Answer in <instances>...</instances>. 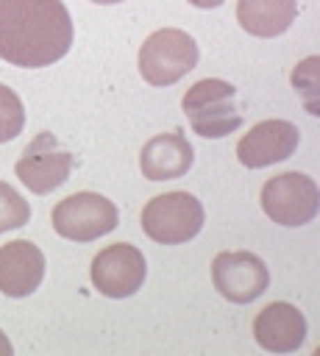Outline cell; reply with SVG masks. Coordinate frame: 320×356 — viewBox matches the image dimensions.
Listing matches in <instances>:
<instances>
[{"label":"cell","mask_w":320,"mask_h":356,"mask_svg":"<svg viewBox=\"0 0 320 356\" xmlns=\"http://www.w3.org/2000/svg\"><path fill=\"white\" fill-rule=\"evenodd\" d=\"M298 17V0H239L237 22L262 39L281 36Z\"/></svg>","instance_id":"obj_14"},{"label":"cell","mask_w":320,"mask_h":356,"mask_svg":"<svg viewBox=\"0 0 320 356\" xmlns=\"http://www.w3.org/2000/svg\"><path fill=\"white\" fill-rule=\"evenodd\" d=\"M92 3H100V6H114V3H122V0H92Z\"/></svg>","instance_id":"obj_20"},{"label":"cell","mask_w":320,"mask_h":356,"mask_svg":"<svg viewBox=\"0 0 320 356\" xmlns=\"http://www.w3.org/2000/svg\"><path fill=\"white\" fill-rule=\"evenodd\" d=\"M45 278V256L31 239H14L0 248V292L28 298Z\"/></svg>","instance_id":"obj_12"},{"label":"cell","mask_w":320,"mask_h":356,"mask_svg":"<svg viewBox=\"0 0 320 356\" xmlns=\"http://www.w3.org/2000/svg\"><path fill=\"white\" fill-rule=\"evenodd\" d=\"M198 64V44L181 28L153 31L139 47V72L150 86H170Z\"/></svg>","instance_id":"obj_3"},{"label":"cell","mask_w":320,"mask_h":356,"mask_svg":"<svg viewBox=\"0 0 320 356\" xmlns=\"http://www.w3.org/2000/svg\"><path fill=\"white\" fill-rule=\"evenodd\" d=\"M25 125V108L14 89L0 83V145L11 142Z\"/></svg>","instance_id":"obj_16"},{"label":"cell","mask_w":320,"mask_h":356,"mask_svg":"<svg viewBox=\"0 0 320 356\" xmlns=\"http://www.w3.org/2000/svg\"><path fill=\"white\" fill-rule=\"evenodd\" d=\"M203 206L189 192H167L147 200L142 209V231L159 245L189 242L203 228Z\"/></svg>","instance_id":"obj_4"},{"label":"cell","mask_w":320,"mask_h":356,"mask_svg":"<svg viewBox=\"0 0 320 356\" xmlns=\"http://www.w3.org/2000/svg\"><path fill=\"white\" fill-rule=\"evenodd\" d=\"M292 86H295L298 92H303L309 111H312V114H320L317 106H314V100H312V95H317V89H320V58H317V56H309V58H303V61L295 67V72H292Z\"/></svg>","instance_id":"obj_17"},{"label":"cell","mask_w":320,"mask_h":356,"mask_svg":"<svg viewBox=\"0 0 320 356\" xmlns=\"http://www.w3.org/2000/svg\"><path fill=\"white\" fill-rule=\"evenodd\" d=\"M181 108L189 117L192 131L206 139L228 136L242 125V114L237 108V89L220 78H203L192 83L181 97Z\"/></svg>","instance_id":"obj_2"},{"label":"cell","mask_w":320,"mask_h":356,"mask_svg":"<svg viewBox=\"0 0 320 356\" xmlns=\"http://www.w3.org/2000/svg\"><path fill=\"white\" fill-rule=\"evenodd\" d=\"M14 353V348H11V342H8V337L0 331V356H11Z\"/></svg>","instance_id":"obj_18"},{"label":"cell","mask_w":320,"mask_h":356,"mask_svg":"<svg viewBox=\"0 0 320 356\" xmlns=\"http://www.w3.org/2000/svg\"><path fill=\"white\" fill-rule=\"evenodd\" d=\"M28 220H31L28 200L14 186L0 181V234H6L11 228H22Z\"/></svg>","instance_id":"obj_15"},{"label":"cell","mask_w":320,"mask_h":356,"mask_svg":"<svg viewBox=\"0 0 320 356\" xmlns=\"http://www.w3.org/2000/svg\"><path fill=\"white\" fill-rule=\"evenodd\" d=\"M298 142H301V131L289 120H262L250 128V134L239 139L237 159L250 170L270 167L275 161L289 159Z\"/></svg>","instance_id":"obj_10"},{"label":"cell","mask_w":320,"mask_h":356,"mask_svg":"<svg viewBox=\"0 0 320 356\" xmlns=\"http://www.w3.org/2000/svg\"><path fill=\"white\" fill-rule=\"evenodd\" d=\"M195 8H217V6H223V0H189Z\"/></svg>","instance_id":"obj_19"},{"label":"cell","mask_w":320,"mask_h":356,"mask_svg":"<svg viewBox=\"0 0 320 356\" xmlns=\"http://www.w3.org/2000/svg\"><path fill=\"white\" fill-rule=\"evenodd\" d=\"M211 281L225 300L250 303L267 289L270 273L267 264L250 250H223L211 261Z\"/></svg>","instance_id":"obj_9"},{"label":"cell","mask_w":320,"mask_h":356,"mask_svg":"<svg viewBox=\"0 0 320 356\" xmlns=\"http://www.w3.org/2000/svg\"><path fill=\"white\" fill-rule=\"evenodd\" d=\"M253 339L267 353H295L306 339V317L292 303H270L253 320Z\"/></svg>","instance_id":"obj_11"},{"label":"cell","mask_w":320,"mask_h":356,"mask_svg":"<svg viewBox=\"0 0 320 356\" xmlns=\"http://www.w3.org/2000/svg\"><path fill=\"white\" fill-rule=\"evenodd\" d=\"M92 284L100 295L106 298H131L136 289H142L145 275H147V264L139 248L128 245V242H117L103 248L95 259H92Z\"/></svg>","instance_id":"obj_8"},{"label":"cell","mask_w":320,"mask_h":356,"mask_svg":"<svg viewBox=\"0 0 320 356\" xmlns=\"http://www.w3.org/2000/svg\"><path fill=\"white\" fill-rule=\"evenodd\" d=\"M117 206L97 192H75L53 209V231L72 242H92L117 228Z\"/></svg>","instance_id":"obj_6"},{"label":"cell","mask_w":320,"mask_h":356,"mask_svg":"<svg viewBox=\"0 0 320 356\" xmlns=\"http://www.w3.org/2000/svg\"><path fill=\"white\" fill-rule=\"evenodd\" d=\"M17 178L36 195H47L53 189H58L70 172H72V153L64 150L58 145V139L50 134V131H42L36 134L22 156L17 159Z\"/></svg>","instance_id":"obj_7"},{"label":"cell","mask_w":320,"mask_h":356,"mask_svg":"<svg viewBox=\"0 0 320 356\" xmlns=\"http://www.w3.org/2000/svg\"><path fill=\"white\" fill-rule=\"evenodd\" d=\"M195 161V150L181 131L156 134L142 145L139 170L147 181H173L189 172Z\"/></svg>","instance_id":"obj_13"},{"label":"cell","mask_w":320,"mask_h":356,"mask_svg":"<svg viewBox=\"0 0 320 356\" xmlns=\"http://www.w3.org/2000/svg\"><path fill=\"white\" fill-rule=\"evenodd\" d=\"M262 209L278 225H306L320 211V189L303 172H281L262 186Z\"/></svg>","instance_id":"obj_5"},{"label":"cell","mask_w":320,"mask_h":356,"mask_svg":"<svg viewBox=\"0 0 320 356\" xmlns=\"http://www.w3.org/2000/svg\"><path fill=\"white\" fill-rule=\"evenodd\" d=\"M72 17L61 0H0V58L36 70L70 53Z\"/></svg>","instance_id":"obj_1"}]
</instances>
